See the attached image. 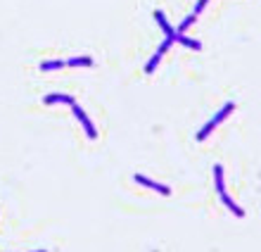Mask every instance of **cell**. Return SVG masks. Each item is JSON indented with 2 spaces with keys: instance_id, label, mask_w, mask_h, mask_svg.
<instances>
[{
  "instance_id": "5b68a950",
  "label": "cell",
  "mask_w": 261,
  "mask_h": 252,
  "mask_svg": "<svg viewBox=\"0 0 261 252\" xmlns=\"http://www.w3.org/2000/svg\"><path fill=\"white\" fill-rule=\"evenodd\" d=\"M152 17L157 19L159 29H162V31H164V34H166V38H171V41H173V36L178 34V31H173V27H171V24H169V19H166V14L162 12V10H154V12H152Z\"/></svg>"
},
{
  "instance_id": "4fadbf2b",
  "label": "cell",
  "mask_w": 261,
  "mask_h": 252,
  "mask_svg": "<svg viewBox=\"0 0 261 252\" xmlns=\"http://www.w3.org/2000/svg\"><path fill=\"white\" fill-rule=\"evenodd\" d=\"M206 3H209V0H197V5H195L193 12H195V14H199V12H202V10L206 7Z\"/></svg>"
},
{
  "instance_id": "8fae6325",
  "label": "cell",
  "mask_w": 261,
  "mask_h": 252,
  "mask_svg": "<svg viewBox=\"0 0 261 252\" xmlns=\"http://www.w3.org/2000/svg\"><path fill=\"white\" fill-rule=\"evenodd\" d=\"M173 41L183 43V45H188V48H193V50L202 48V43H199V41H193V38H188V36H183V34H176V36H173Z\"/></svg>"
},
{
  "instance_id": "52a82bcc",
  "label": "cell",
  "mask_w": 261,
  "mask_h": 252,
  "mask_svg": "<svg viewBox=\"0 0 261 252\" xmlns=\"http://www.w3.org/2000/svg\"><path fill=\"white\" fill-rule=\"evenodd\" d=\"M214 184H216V193H226V184H223V167L214 164Z\"/></svg>"
},
{
  "instance_id": "9c48e42d",
  "label": "cell",
  "mask_w": 261,
  "mask_h": 252,
  "mask_svg": "<svg viewBox=\"0 0 261 252\" xmlns=\"http://www.w3.org/2000/svg\"><path fill=\"white\" fill-rule=\"evenodd\" d=\"M90 64H93V57H90V55H81V57L67 60V67H90Z\"/></svg>"
},
{
  "instance_id": "7c38bea8",
  "label": "cell",
  "mask_w": 261,
  "mask_h": 252,
  "mask_svg": "<svg viewBox=\"0 0 261 252\" xmlns=\"http://www.w3.org/2000/svg\"><path fill=\"white\" fill-rule=\"evenodd\" d=\"M197 17H199V14L190 12V14H188V17H186V19H183V24H180V27H178V29H176V31H178V34H183V31H186V29H188V27H193L195 21H197Z\"/></svg>"
},
{
  "instance_id": "8992f818",
  "label": "cell",
  "mask_w": 261,
  "mask_h": 252,
  "mask_svg": "<svg viewBox=\"0 0 261 252\" xmlns=\"http://www.w3.org/2000/svg\"><path fill=\"white\" fill-rule=\"evenodd\" d=\"M45 105H55V102H67V105H74V96H67V93H50V96H45Z\"/></svg>"
},
{
  "instance_id": "5bb4252c",
  "label": "cell",
  "mask_w": 261,
  "mask_h": 252,
  "mask_svg": "<svg viewBox=\"0 0 261 252\" xmlns=\"http://www.w3.org/2000/svg\"><path fill=\"white\" fill-rule=\"evenodd\" d=\"M36 252H45V250H36Z\"/></svg>"
},
{
  "instance_id": "30bf717a",
  "label": "cell",
  "mask_w": 261,
  "mask_h": 252,
  "mask_svg": "<svg viewBox=\"0 0 261 252\" xmlns=\"http://www.w3.org/2000/svg\"><path fill=\"white\" fill-rule=\"evenodd\" d=\"M62 67H67V60H45V62H41L43 72H55V69H62Z\"/></svg>"
},
{
  "instance_id": "7a4b0ae2",
  "label": "cell",
  "mask_w": 261,
  "mask_h": 252,
  "mask_svg": "<svg viewBox=\"0 0 261 252\" xmlns=\"http://www.w3.org/2000/svg\"><path fill=\"white\" fill-rule=\"evenodd\" d=\"M71 112H74V117L76 119H79V122H81V126H83V131H86V136L90 138V141H93V138L97 136V131H95V126H93V122H90L88 119V114H86V112H83L81 107H79V105H71Z\"/></svg>"
},
{
  "instance_id": "277c9868",
  "label": "cell",
  "mask_w": 261,
  "mask_h": 252,
  "mask_svg": "<svg viewBox=\"0 0 261 252\" xmlns=\"http://www.w3.org/2000/svg\"><path fill=\"white\" fill-rule=\"evenodd\" d=\"M136 184L145 186V188H152V191L162 193V195H169V193H171V188H169V186H164V184H157V181H152V178L143 176V174H136Z\"/></svg>"
},
{
  "instance_id": "6da1fadb",
  "label": "cell",
  "mask_w": 261,
  "mask_h": 252,
  "mask_svg": "<svg viewBox=\"0 0 261 252\" xmlns=\"http://www.w3.org/2000/svg\"><path fill=\"white\" fill-rule=\"evenodd\" d=\"M233 109H235V102H226V105H223V107H221L219 112L214 114V119H209V122H206L204 126L199 129V133H197V141H204V138L209 136V133H212V131L216 129V126H219V124L223 122V119H226V117L230 114V112H233Z\"/></svg>"
},
{
  "instance_id": "3957f363",
  "label": "cell",
  "mask_w": 261,
  "mask_h": 252,
  "mask_svg": "<svg viewBox=\"0 0 261 252\" xmlns=\"http://www.w3.org/2000/svg\"><path fill=\"white\" fill-rule=\"evenodd\" d=\"M171 43H173L171 38H166V41L162 43V45H159V48H157V53L152 55V57H150V62L145 64V74H152V72H154V67H157L159 62H162V57H164V53H166V50H169V48H171Z\"/></svg>"
},
{
  "instance_id": "ba28073f",
  "label": "cell",
  "mask_w": 261,
  "mask_h": 252,
  "mask_svg": "<svg viewBox=\"0 0 261 252\" xmlns=\"http://www.w3.org/2000/svg\"><path fill=\"white\" fill-rule=\"evenodd\" d=\"M219 198H221V202L226 204L228 210L233 212L235 217H245V210H240V207H238V204H235V202H233V200L228 198V193H219Z\"/></svg>"
}]
</instances>
